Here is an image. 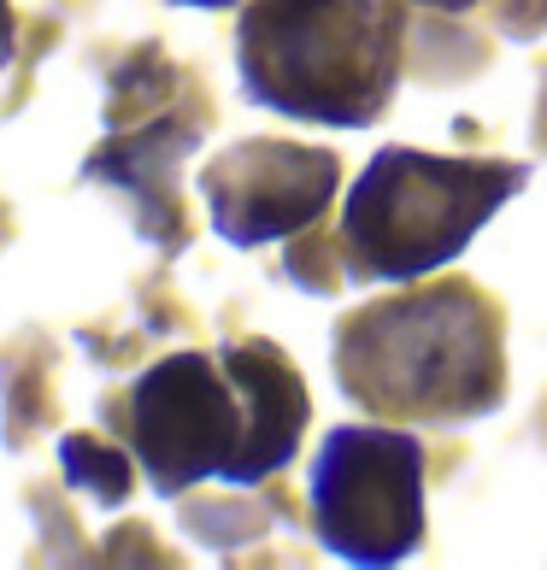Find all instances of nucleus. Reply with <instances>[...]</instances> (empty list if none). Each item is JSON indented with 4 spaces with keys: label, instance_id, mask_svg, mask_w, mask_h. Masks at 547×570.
I'll use <instances>...</instances> for the list:
<instances>
[{
    "label": "nucleus",
    "instance_id": "obj_1",
    "mask_svg": "<svg viewBox=\"0 0 547 570\" xmlns=\"http://www.w3.org/2000/svg\"><path fill=\"white\" fill-rule=\"evenodd\" d=\"M383 24V0H277L254 24L260 77H283V107L365 124L389 95Z\"/></svg>",
    "mask_w": 547,
    "mask_h": 570
},
{
    "label": "nucleus",
    "instance_id": "obj_2",
    "mask_svg": "<svg viewBox=\"0 0 547 570\" xmlns=\"http://www.w3.org/2000/svg\"><path fill=\"white\" fill-rule=\"evenodd\" d=\"M518 177H477L441 159H377L353 195V236L383 271H424L489 218Z\"/></svg>",
    "mask_w": 547,
    "mask_h": 570
},
{
    "label": "nucleus",
    "instance_id": "obj_3",
    "mask_svg": "<svg viewBox=\"0 0 547 570\" xmlns=\"http://www.w3.org/2000/svg\"><path fill=\"white\" fill-rule=\"evenodd\" d=\"M319 512L335 553L389 559L418 535V453L401 435L348 430L330 441Z\"/></svg>",
    "mask_w": 547,
    "mask_h": 570
}]
</instances>
